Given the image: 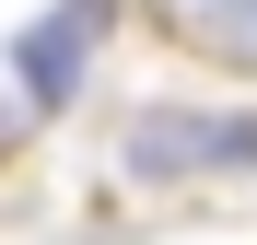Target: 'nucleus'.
<instances>
[{
	"mask_svg": "<svg viewBox=\"0 0 257 245\" xmlns=\"http://www.w3.org/2000/svg\"><path fill=\"white\" fill-rule=\"evenodd\" d=\"M105 35H117V0H47V12L12 35V94H24L35 117H59V105L82 94V70L105 59Z\"/></svg>",
	"mask_w": 257,
	"mask_h": 245,
	"instance_id": "f03ea898",
	"label": "nucleus"
},
{
	"mask_svg": "<svg viewBox=\"0 0 257 245\" xmlns=\"http://www.w3.org/2000/svg\"><path fill=\"white\" fill-rule=\"evenodd\" d=\"M141 24H152V35H176L199 70L257 82V0H141Z\"/></svg>",
	"mask_w": 257,
	"mask_h": 245,
	"instance_id": "7ed1b4c3",
	"label": "nucleus"
},
{
	"mask_svg": "<svg viewBox=\"0 0 257 245\" xmlns=\"http://www.w3.org/2000/svg\"><path fill=\"white\" fill-rule=\"evenodd\" d=\"M24 129H35V105H24V94H0V163L24 152Z\"/></svg>",
	"mask_w": 257,
	"mask_h": 245,
	"instance_id": "20e7f679",
	"label": "nucleus"
},
{
	"mask_svg": "<svg viewBox=\"0 0 257 245\" xmlns=\"http://www.w3.org/2000/svg\"><path fill=\"white\" fill-rule=\"evenodd\" d=\"M245 163H257V105L152 94V105H128V129H117V175L128 187H210V175H245Z\"/></svg>",
	"mask_w": 257,
	"mask_h": 245,
	"instance_id": "f257e3e1",
	"label": "nucleus"
}]
</instances>
